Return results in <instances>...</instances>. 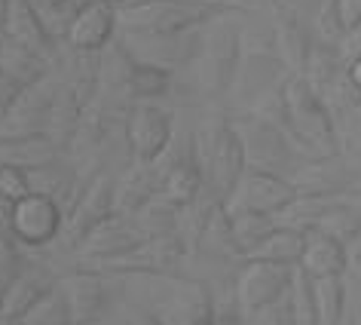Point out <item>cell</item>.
<instances>
[{"label":"cell","mask_w":361,"mask_h":325,"mask_svg":"<svg viewBox=\"0 0 361 325\" xmlns=\"http://www.w3.org/2000/svg\"><path fill=\"white\" fill-rule=\"evenodd\" d=\"M282 123L312 157H331L340 148L331 107L303 74H291L282 83Z\"/></svg>","instance_id":"cell-1"},{"label":"cell","mask_w":361,"mask_h":325,"mask_svg":"<svg viewBox=\"0 0 361 325\" xmlns=\"http://www.w3.org/2000/svg\"><path fill=\"white\" fill-rule=\"evenodd\" d=\"M196 153H200L205 182L212 184V196L227 203L239 178L248 172V157L239 129L233 123H214L202 138H196Z\"/></svg>","instance_id":"cell-2"},{"label":"cell","mask_w":361,"mask_h":325,"mask_svg":"<svg viewBox=\"0 0 361 325\" xmlns=\"http://www.w3.org/2000/svg\"><path fill=\"white\" fill-rule=\"evenodd\" d=\"M116 13L129 34H187L209 25L221 10L184 4V0H138Z\"/></svg>","instance_id":"cell-3"},{"label":"cell","mask_w":361,"mask_h":325,"mask_svg":"<svg viewBox=\"0 0 361 325\" xmlns=\"http://www.w3.org/2000/svg\"><path fill=\"white\" fill-rule=\"evenodd\" d=\"M184 240L180 233H162V237H147L144 242H138L129 252H120V255L111 258H92L83 267L102 270V273H141V276H171L184 258Z\"/></svg>","instance_id":"cell-4"},{"label":"cell","mask_w":361,"mask_h":325,"mask_svg":"<svg viewBox=\"0 0 361 325\" xmlns=\"http://www.w3.org/2000/svg\"><path fill=\"white\" fill-rule=\"evenodd\" d=\"M116 215V178L111 172H95L86 182L83 194L65 215V242L80 249L89 233H95L104 221Z\"/></svg>","instance_id":"cell-5"},{"label":"cell","mask_w":361,"mask_h":325,"mask_svg":"<svg viewBox=\"0 0 361 325\" xmlns=\"http://www.w3.org/2000/svg\"><path fill=\"white\" fill-rule=\"evenodd\" d=\"M291 264H276V261H257V258H242V267L233 283V297L242 316H251L260 307L273 304L291 288L294 279Z\"/></svg>","instance_id":"cell-6"},{"label":"cell","mask_w":361,"mask_h":325,"mask_svg":"<svg viewBox=\"0 0 361 325\" xmlns=\"http://www.w3.org/2000/svg\"><path fill=\"white\" fill-rule=\"evenodd\" d=\"M242 68V40L233 19H218L202 43V83L212 95H224L236 86Z\"/></svg>","instance_id":"cell-7"},{"label":"cell","mask_w":361,"mask_h":325,"mask_svg":"<svg viewBox=\"0 0 361 325\" xmlns=\"http://www.w3.org/2000/svg\"><path fill=\"white\" fill-rule=\"evenodd\" d=\"M171 135H175V117L150 102L132 105L126 114V144L138 166H150L169 150Z\"/></svg>","instance_id":"cell-8"},{"label":"cell","mask_w":361,"mask_h":325,"mask_svg":"<svg viewBox=\"0 0 361 325\" xmlns=\"http://www.w3.org/2000/svg\"><path fill=\"white\" fill-rule=\"evenodd\" d=\"M297 200V187L291 178L276 175V172H260V169H248L239 178V184L233 187L227 196V212H267L279 215L288 203Z\"/></svg>","instance_id":"cell-9"},{"label":"cell","mask_w":361,"mask_h":325,"mask_svg":"<svg viewBox=\"0 0 361 325\" xmlns=\"http://www.w3.org/2000/svg\"><path fill=\"white\" fill-rule=\"evenodd\" d=\"M233 126L239 129L242 144H245L248 169L285 175V169L291 166L294 160H291V148H288V141H285V132L279 129L276 123H269L257 114H248V117H242V120H236Z\"/></svg>","instance_id":"cell-10"},{"label":"cell","mask_w":361,"mask_h":325,"mask_svg":"<svg viewBox=\"0 0 361 325\" xmlns=\"http://www.w3.org/2000/svg\"><path fill=\"white\" fill-rule=\"evenodd\" d=\"M65 228V209L47 194H25L13 209V237L22 246H47Z\"/></svg>","instance_id":"cell-11"},{"label":"cell","mask_w":361,"mask_h":325,"mask_svg":"<svg viewBox=\"0 0 361 325\" xmlns=\"http://www.w3.org/2000/svg\"><path fill=\"white\" fill-rule=\"evenodd\" d=\"M59 83L49 74L37 80L34 86H25L10 114L0 120V132L4 135H47L49 117H52V102H56Z\"/></svg>","instance_id":"cell-12"},{"label":"cell","mask_w":361,"mask_h":325,"mask_svg":"<svg viewBox=\"0 0 361 325\" xmlns=\"http://www.w3.org/2000/svg\"><path fill=\"white\" fill-rule=\"evenodd\" d=\"M59 285L71 304L74 325H98V319L107 313L111 288H107V273H102V270L77 267L68 276H61Z\"/></svg>","instance_id":"cell-13"},{"label":"cell","mask_w":361,"mask_h":325,"mask_svg":"<svg viewBox=\"0 0 361 325\" xmlns=\"http://www.w3.org/2000/svg\"><path fill=\"white\" fill-rule=\"evenodd\" d=\"M6 37L37 52L52 68L59 65V37L40 19L34 0H6Z\"/></svg>","instance_id":"cell-14"},{"label":"cell","mask_w":361,"mask_h":325,"mask_svg":"<svg viewBox=\"0 0 361 325\" xmlns=\"http://www.w3.org/2000/svg\"><path fill=\"white\" fill-rule=\"evenodd\" d=\"M116 25H120V13L114 4L104 0H86L77 10V16L68 25L65 40L71 49H86V52H102L111 43Z\"/></svg>","instance_id":"cell-15"},{"label":"cell","mask_w":361,"mask_h":325,"mask_svg":"<svg viewBox=\"0 0 361 325\" xmlns=\"http://www.w3.org/2000/svg\"><path fill=\"white\" fill-rule=\"evenodd\" d=\"M202 184H205V172L200 153H196V141H190L187 153H178V160H169L166 172H159L157 194L171 206H178V209H187V206L200 200Z\"/></svg>","instance_id":"cell-16"},{"label":"cell","mask_w":361,"mask_h":325,"mask_svg":"<svg viewBox=\"0 0 361 325\" xmlns=\"http://www.w3.org/2000/svg\"><path fill=\"white\" fill-rule=\"evenodd\" d=\"M297 194H315V196H340L352 182L349 166L343 157L331 153V157H312L294 166V172L288 175Z\"/></svg>","instance_id":"cell-17"},{"label":"cell","mask_w":361,"mask_h":325,"mask_svg":"<svg viewBox=\"0 0 361 325\" xmlns=\"http://www.w3.org/2000/svg\"><path fill=\"white\" fill-rule=\"evenodd\" d=\"M144 240H147V233L135 221V215H114V218L104 221L95 233H89L83 240V246H80V252H83L86 258H111V255H120V252L135 249Z\"/></svg>","instance_id":"cell-18"},{"label":"cell","mask_w":361,"mask_h":325,"mask_svg":"<svg viewBox=\"0 0 361 325\" xmlns=\"http://www.w3.org/2000/svg\"><path fill=\"white\" fill-rule=\"evenodd\" d=\"M120 47H123V74H120L123 93L132 95L135 102H153V98L166 95L171 86V68L141 61L126 49V43H120Z\"/></svg>","instance_id":"cell-19"},{"label":"cell","mask_w":361,"mask_h":325,"mask_svg":"<svg viewBox=\"0 0 361 325\" xmlns=\"http://www.w3.org/2000/svg\"><path fill=\"white\" fill-rule=\"evenodd\" d=\"M65 148L49 135H4L0 132V166L34 169L43 162L61 160Z\"/></svg>","instance_id":"cell-20"},{"label":"cell","mask_w":361,"mask_h":325,"mask_svg":"<svg viewBox=\"0 0 361 325\" xmlns=\"http://www.w3.org/2000/svg\"><path fill=\"white\" fill-rule=\"evenodd\" d=\"M59 279L40 264H25L22 273L6 285V301H4V316L10 319H22L34 304L40 301L49 288H56Z\"/></svg>","instance_id":"cell-21"},{"label":"cell","mask_w":361,"mask_h":325,"mask_svg":"<svg viewBox=\"0 0 361 325\" xmlns=\"http://www.w3.org/2000/svg\"><path fill=\"white\" fill-rule=\"evenodd\" d=\"M310 279H322V276H343L349 267V252L340 240L334 237H324V233H315L310 230L306 233V249H303V258L300 264Z\"/></svg>","instance_id":"cell-22"},{"label":"cell","mask_w":361,"mask_h":325,"mask_svg":"<svg viewBox=\"0 0 361 325\" xmlns=\"http://www.w3.org/2000/svg\"><path fill=\"white\" fill-rule=\"evenodd\" d=\"M276 47H279V59L285 61V68L291 71V74H303L306 65H310L312 49H315V37L303 25V19L279 22L276 25Z\"/></svg>","instance_id":"cell-23"},{"label":"cell","mask_w":361,"mask_h":325,"mask_svg":"<svg viewBox=\"0 0 361 325\" xmlns=\"http://www.w3.org/2000/svg\"><path fill=\"white\" fill-rule=\"evenodd\" d=\"M49 61H43L37 52L19 47L16 40L6 37L0 43V71H4L6 77H13L19 86H34L37 80H43L49 74Z\"/></svg>","instance_id":"cell-24"},{"label":"cell","mask_w":361,"mask_h":325,"mask_svg":"<svg viewBox=\"0 0 361 325\" xmlns=\"http://www.w3.org/2000/svg\"><path fill=\"white\" fill-rule=\"evenodd\" d=\"M230 228H233L236 255L248 258L279 228V221H276V215H267V212H230Z\"/></svg>","instance_id":"cell-25"},{"label":"cell","mask_w":361,"mask_h":325,"mask_svg":"<svg viewBox=\"0 0 361 325\" xmlns=\"http://www.w3.org/2000/svg\"><path fill=\"white\" fill-rule=\"evenodd\" d=\"M315 233H324V237H334L340 240L343 246H355V242L361 240V212L355 209V206H349L346 200H334L328 209L322 212V218L315 221Z\"/></svg>","instance_id":"cell-26"},{"label":"cell","mask_w":361,"mask_h":325,"mask_svg":"<svg viewBox=\"0 0 361 325\" xmlns=\"http://www.w3.org/2000/svg\"><path fill=\"white\" fill-rule=\"evenodd\" d=\"M303 249H306V233L279 224V228L269 233V237L260 242V246L251 252L248 258L276 261V264H291V267H297V264H300V258H303Z\"/></svg>","instance_id":"cell-27"},{"label":"cell","mask_w":361,"mask_h":325,"mask_svg":"<svg viewBox=\"0 0 361 325\" xmlns=\"http://www.w3.org/2000/svg\"><path fill=\"white\" fill-rule=\"evenodd\" d=\"M312 301L319 313V325H340L346 310V285L343 276H322L312 279Z\"/></svg>","instance_id":"cell-28"},{"label":"cell","mask_w":361,"mask_h":325,"mask_svg":"<svg viewBox=\"0 0 361 325\" xmlns=\"http://www.w3.org/2000/svg\"><path fill=\"white\" fill-rule=\"evenodd\" d=\"M19 325H74V313H71V304H68L65 292H61V285L56 283V288H49V292L22 316Z\"/></svg>","instance_id":"cell-29"},{"label":"cell","mask_w":361,"mask_h":325,"mask_svg":"<svg viewBox=\"0 0 361 325\" xmlns=\"http://www.w3.org/2000/svg\"><path fill=\"white\" fill-rule=\"evenodd\" d=\"M291 304L297 325H319V313H315V301H312V279L300 267L294 270L291 279Z\"/></svg>","instance_id":"cell-30"},{"label":"cell","mask_w":361,"mask_h":325,"mask_svg":"<svg viewBox=\"0 0 361 325\" xmlns=\"http://www.w3.org/2000/svg\"><path fill=\"white\" fill-rule=\"evenodd\" d=\"M86 4V0H83ZM83 4H77V0H34V6H37V13H40V19L47 22V28L56 34L65 31L68 34V25H71V19L77 16V10Z\"/></svg>","instance_id":"cell-31"},{"label":"cell","mask_w":361,"mask_h":325,"mask_svg":"<svg viewBox=\"0 0 361 325\" xmlns=\"http://www.w3.org/2000/svg\"><path fill=\"white\" fill-rule=\"evenodd\" d=\"M245 322L248 325H297L294 304H291V288H288L282 297H276L273 304H267V307H260V310H255L251 316H245Z\"/></svg>","instance_id":"cell-32"},{"label":"cell","mask_w":361,"mask_h":325,"mask_svg":"<svg viewBox=\"0 0 361 325\" xmlns=\"http://www.w3.org/2000/svg\"><path fill=\"white\" fill-rule=\"evenodd\" d=\"M19 246L22 242L16 240L13 233H0V279H4L6 285H10L13 279L22 273V267L28 264Z\"/></svg>","instance_id":"cell-33"},{"label":"cell","mask_w":361,"mask_h":325,"mask_svg":"<svg viewBox=\"0 0 361 325\" xmlns=\"http://www.w3.org/2000/svg\"><path fill=\"white\" fill-rule=\"evenodd\" d=\"M0 194H6L10 200H22L25 194H31L28 169H19V166H0Z\"/></svg>","instance_id":"cell-34"},{"label":"cell","mask_w":361,"mask_h":325,"mask_svg":"<svg viewBox=\"0 0 361 325\" xmlns=\"http://www.w3.org/2000/svg\"><path fill=\"white\" fill-rule=\"evenodd\" d=\"M337 4V16H340V25L343 31H352L361 25V0H334Z\"/></svg>","instance_id":"cell-35"},{"label":"cell","mask_w":361,"mask_h":325,"mask_svg":"<svg viewBox=\"0 0 361 325\" xmlns=\"http://www.w3.org/2000/svg\"><path fill=\"white\" fill-rule=\"evenodd\" d=\"M22 89H25V86H19L13 77H6L4 71H0V120L10 114V107L16 105V98H19Z\"/></svg>","instance_id":"cell-36"},{"label":"cell","mask_w":361,"mask_h":325,"mask_svg":"<svg viewBox=\"0 0 361 325\" xmlns=\"http://www.w3.org/2000/svg\"><path fill=\"white\" fill-rule=\"evenodd\" d=\"M13 209H16V200L0 194V233H13Z\"/></svg>","instance_id":"cell-37"},{"label":"cell","mask_w":361,"mask_h":325,"mask_svg":"<svg viewBox=\"0 0 361 325\" xmlns=\"http://www.w3.org/2000/svg\"><path fill=\"white\" fill-rule=\"evenodd\" d=\"M346 80H349V86L361 95V56H358L355 61H349V65H346Z\"/></svg>","instance_id":"cell-38"},{"label":"cell","mask_w":361,"mask_h":325,"mask_svg":"<svg viewBox=\"0 0 361 325\" xmlns=\"http://www.w3.org/2000/svg\"><path fill=\"white\" fill-rule=\"evenodd\" d=\"M245 322V316H242L239 307H233V310H218V325H242Z\"/></svg>","instance_id":"cell-39"},{"label":"cell","mask_w":361,"mask_h":325,"mask_svg":"<svg viewBox=\"0 0 361 325\" xmlns=\"http://www.w3.org/2000/svg\"><path fill=\"white\" fill-rule=\"evenodd\" d=\"M6 40V0H0V43Z\"/></svg>","instance_id":"cell-40"},{"label":"cell","mask_w":361,"mask_h":325,"mask_svg":"<svg viewBox=\"0 0 361 325\" xmlns=\"http://www.w3.org/2000/svg\"><path fill=\"white\" fill-rule=\"evenodd\" d=\"M4 301H6V283L0 279V316H4Z\"/></svg>","instance_id":"cell-41"},{"label":"cell","mask_w":361,"mask_h":325,"mask_svg":"<svg viewBox=\"0 0 361 325\" xmlns=\"http://www.w3.org/2000/svg\"><path fill=\"white\" fill-rule=\"evenodd\" d=\"M0 325H19V319H10V316H0Z\"/></svg>","instance_id":"cell-42"},{"label":"cell","mask_w":361,"mask_h":325,"mask_svg":"<svg viewBox=\"0 0 361 325\" xmlns=\"http://www.w3.org/2000/svg\"><path fill=\"white\" fill-rule=\"evenodd\" d=\"M104 4H114V6H120V4H123V0H104Z\"/></svg>","instance_id":"cell-43"}]
</instances>
